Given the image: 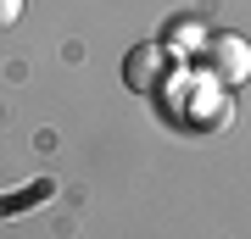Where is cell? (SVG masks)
Wrapping results in <instances>:
<instances>
[{
  "label": "cell",
  "instance_id": "obj_1",
  "mask_svg": "<svg viewBox=\"0 0 251 239\" xmlns=\"http://www.w3.org/2000/svg\"><path fill=\"white\" fill-rule=\"evenodd\" d=\"M201 56H206V78L224 84V89H240L251 78V44L240 34H206Z\"/></svg>",
  "mask_w": 251,
  "mask_h": 239
},
{
  "label": "cell",
  "instance_id": "obj_2",
  "mask_svg": "<svg viewBox=\"0 0 251 239\" xmlns=\"http://www.w3.org/2000/svg\"><path fill=\"white\" fill-rule=\"evenodd\" d=\"M173 56L162 50V39H151V44H134V50L123 56V84L134 89V95H145V89H156L162 84V67H168Z\"/></svg>",
  "mask_w": 251,
  "mask_h": 239
},
{
  "label": "cell",
  "instance_id": "obj_3",
  "mask_svg": "<svg viewBox=\"0 0 251 239\" xmlns=\"http://www.w3.org/2000/svg\"><path fill=\"white\" fill-rule=\"evenodd\" d=\"M201 44H206V28H201V22H184V17L168 22V39H162L168 56H173V50H201Z\"/></svg>",
  "mask_w": 251,
  "mask_h": 239
},
{
  "label": "cell",
  "instance_id": "obj_4",
  "mask_svg": "<svg viewBox=\"0 0 251 239\" xmlns=\"http://www.w3.org/2000/svg\"><path fill=\"white\" fill-rule=\"evenodd\" d=\"M17 17H23V0H0V28H11Z\"/></svg>",
  "mask_w": 251,
  "mask_h": 239
}]
</instances>
